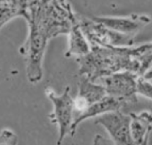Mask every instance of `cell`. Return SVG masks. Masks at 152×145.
<instances>
[{
  "mask_svg": "<svg viewBox=\"0 0 152 145\" xmlns=\"http://www.w3.org/2000/svg\"><path fill=\"white\" fill-rule=\"evenodd\" d=\"M77 22L91 46L128 47L134 44L135 37L114 31L92 18L77 16Z\"/></svg>",
  "mask_w": 152,
  "mask_h": 145,
  "instance_id": "6da1fadb",
  "label": "cell"
},
{
  "mask_svg": "<svg viewBox=\"0 0 152 145\" xmlns=\"http://www.w3.org/2000/svg\"><path fill=\"white\" fill-rule=\"evenodd\" d=\"M45 94L53 105L50 119L59 127L57 145H61L67 135H71L74 120V99L70 94L69 86L65 87L61 94H57L48 87L45 89Z\"/></svg>",
  "mask_w": 152,
  "mask_h": 145,
  "instance_id": "7a4b0ae2",
  "label": "cell"
},
{
  "mask_svg": "<svg viewBox=\"0 0 152 145\" xmlns=\"http://www.w3.org/2000/svg\"><path fill=\"white\" fill-rule=\"evenodd\" d=\"M140 76L133 71L124 70L104 77L97 81L102 84L107 95L120 100L125 104L137 103V79Z\"/></svg>",
  "mask_w": 152,
  "mask_h": 145,
  "instance_id": "3957f363",
  "label": "cell"
},
{
  "mask_svg": "<svg viewBox=\"0 0 152 145\" xmlns=\"http://www.w3.org/2000/svg\"><path fill=\"white\" fill-rule=\"evenodd\" d=\"M130 114L121 111L109 112L96 118L95 124L103 127L115 145H135L130 130Z\"/></svg>",
  "mask_w": 152,
  "mask_h": 145,
  "instance_id": "277c9868",
  "label": "cell"
},
{
  "mask_svg": "<svg viewBox=\"0 0 152 145\" xmlns=\"http://www.w3.org/2000/svg\"><path fill=\"white\" fill-rule=\"evenodd\" d=\"M92 19L114 31L132 37H135L141 29L151 21V19L148 15L137 13L121 17L94 16Z\"/></svg>",
  "mask_w": 152,
  "mask_h": 145,
  "instance_id": "5b68a950",
  "label": "cell"
},
{
  "mask_svg": "<svg viewBox=\"0 0 152 145\" xmlns=\"http://www.w3.org/2000/svg\"><path fill=\"white\" fill-rule=\"evenodd\" d=\"M106 95V90L102 84L93 82L86 77H81L78 83V93L74 99V119L87 107L102 100Z\"/></svg>",
  "mask_w": 152,
  "mask_h": 145,
  "instance_id": "8992f818",
  "label": "cell"
},
{
  "mask_svg": "<svg viewBox=\"0 0 152 145\" xmlns=\"http://www.w3.org/2000/svg\"><path fill=\"white\" fill-rule=\"evenodd\" d=\"M125 103L121 102L118 99H116L112 96L106 95L104 98L102 100L93 103L89 107H87L82 113H80L78 116H77L74 119L73 125H72V132H71V136H74L77 127L85 120L92 118H97L101 115L112 112V111H121L122 106Z\"/></svg>",
  "mask_w": 152,
  "mask_h": 145,
  "instance_id": "52a82bcc",
  "label": "cell"
},
{
  "mask_svg": "<svg viewBox=\"0 0 152 145\" xmlns=\"http://www.w3.org/2000/svg\"><path fill=\"white\" fill-rule=\"evenodd\" d=\"M131 135L135 145H148L152 131V113L143 111L140 113H130Z\"/></svg>",
  "mask_w": 152,
  "mask_h": 145,
  "instance_id": "ba28073f",
  "label": "cell"
},
{
  "mask_svg": "<svg viewBox=\"0 0 152 145\" xmlns=\"http://www.w3.org/2000/svg\"><path fill=\"white\" fill-rule=\"evenodd\" d=\"M68 35L69 46L65 53L66 57H77V59L86 55L91 51V45L77 22V21L72 25Z\"/></svg>",
  "mask_w": 152,
  "mask_h": 145,
  "instance_id": "9c48e42d",
  "label": "cell"
},
{
  "mask_svg": "<svg viewBox=\"0 0 152 145\" xmlns=\"http://www.w3.org/2000/svg\"><path fill=\"white\" fill-rule=\"evenodd\" d=\"M25 15V7L22 0H0V30L16 17Z\"/></svg>",
  "mask_w": 152,
  "mask_h": 145,
  "instance_id": "30bf717a",
  "label": "cell"
},
{
  "mask_svg": "<svg viewBox=\"0 0 152 145\" xmlns=\"http://www.w3.org/2000/svg\"><path fill=\"white\" fill-rule=\"evenodd\" d=\"M136 92L137 94L144 96L152 101V84L150 80L145 79L142 76H140L137 79Z\"/></svg>",
  "mask_w": 152,
  "mask_h": 145,
  "instance_id": "8fae6325",
  "label": "cell"
},
{
  "mask_svg": "<svg viewBox=\"0 0 152 145\" xmlns=\"http://www.w3.org/2000/svg\"><path fill=\"white\" fill-rule=\"evenodd\" d=\"M17 135L10 129H4L0 133V145H17Z\"/></svg>",
  "mask_w": 152,
  "mask_h": 145,
  "instance_id": "7c38bea8",
  "label": "cell"
},
{
  "mask_svg": "<svg viewBox=\"0 0 152 145\" xmlns=\"http://www.w3.org/2000/svg\"><path fill=\"white\" fill-rule=\"evenodd\" d=\"M94 145H115L111 140H109L105 137H103L101 135H95L94 139Z\"/></svg>",
  "mask_w": 152,
  "mask_h": 145,
  "instance_id": "4fadbf2b",
  "label": "cell"
},
{
  "mask_svg": "<svg viewBox=\"0 0 152 145\" xmlns=\"http://www.w3.org/2000/svg\"><path fill=\"white\" fill-rule=\"evenodd\" d=\"M142 77H143L145 79H147V80H151L152 79V64L151 66L148 69V70L144 73V75L143 76H142Z\"/></svg>",
  "mask_w": 152,
  "mask_h": 145,
  "instance_id": "5bb4252c",
  "label": "cell"
}]
</instances>
